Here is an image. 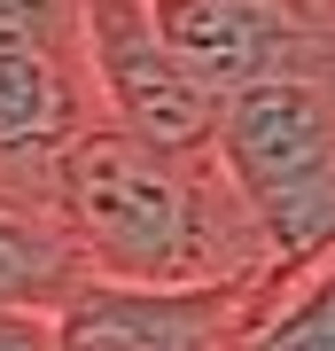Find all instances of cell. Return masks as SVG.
Listing matches in <instances>:
<instances>
[{
    "label": "cell",
    "mask_w": 335,
    "mask_h": 351,
    "mask_svg": "<svg viewBox=\"0 0 335 351\" xmlns=\"http://www.w3.org/2000/svg\"><path fill=\"white\" fill-rule=\"evenodd\" d=\"M55 195L94 281L125 289L273 281V242L219 149H164L101 117L62 149Z\"/></svg>",
    "instance_id": "1"
},
{
    "label": "cell",
    "mask_w": 335,
    "mask_h": 351,
    "mask_svg": "<svg viewBox=\"0 0 335 351\" xmlns=\"http://www.w3.org/2000/svg\"><path fill=\"white\" fill-rule=\"evenodd\" d=\"M94 265L62 219L55 180H0V304L8 313H71Z\"/></svg>",
    "instance_id": "4"
},
{
    "label": "cell",
    "mask_w": 335,
    "mask_h": 351,
    "mask_svg": "<svg viewBox=\"0 0 335 351\" xmlns=\"http://www.w3.org/2000/svg\"><path fill=\"white\" fill-rule=\"evenodd\" d=\"M0 351H62V320L55 313H8L0 304Z\"/></svg>",
    "instance_id": "6"
},
{
    "label": "cell",
    "mask_w": 335,
    "mask_h": 351,
    "mask_svg": "<svg viewBox=\"0 0 335 351\" xmlns=\"http://www.w3.org/2000/svg\"><path fill=\"white\" fill-rule=\"evenodd\" d=\"M86 125H101L86 32L0 8V180H55L62 149Z\"/></svg>",
    "instance_id": "3"
},
{
    "label": "cell",
    "mask_w": 335,
    "mask_h": 351,
    "mask_svg": "<svg viewBox=\"0 0 335 351\" xmlns=\"http://www.w3.org/2000/svg\"><path fill=\"white\" fill-rule=\"evenodd\" d=\"M242 351H335V250L258 289Z\"/></svg>",
    "instance_id": "5"
},
{
    "label": "cell",
    "mask_w": 335,
    "mask_h": 351,
    "mask_svg": "<svg viewBox=\"0 0 335 351\" xmlns=\"http://www.w3.org/2000/svg\"><path fill=\"white\" fill-rule=\"evenodd\" d=\"M78 32H86L94 101L110 125L164 149H219L226 94L164 39L156 0H78Z\"/></svg>",
    "instance_id": "2"
}]
</instances>
